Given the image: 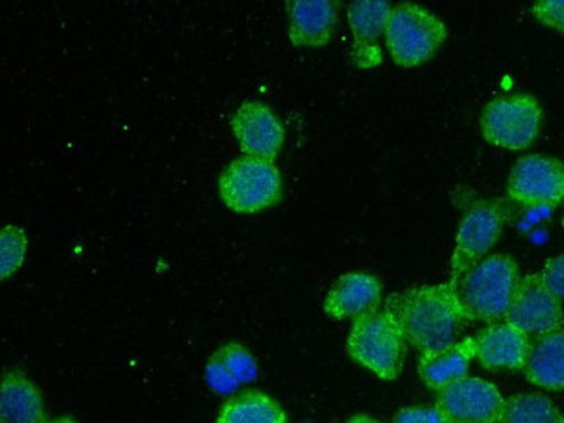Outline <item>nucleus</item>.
<instances>
[{
    "label": "nucleus",
    "instance_id": "nucleus-1",
    "mask_svg": "<svg viewBox=\"0 0 564 423\" xmlns=\"http://www.w3.org/2000/svg\"><path fill=\"white\" fill-rule=\"evenodd\" d=\"M386 310L397 316L406 343L421 352L457 343L469 322L454 285H425L391 295Z\"/></svg>",
    "mask_w": 564,
    "mask_h": 423
},
{
    "label": "nucleus",
    "instance_id": "nucleus-2",
    "mask_svg": "<svg viewBox=\"0 0 564 423\" xmlns=\"http://www.w3.org/2000/svg\"><path fill=\"white\" fill-rule=\"evenodd\" d=\"M406 344L397 316L384 307L355 319L348 337V355L356 365L391 382L403 371Z\"/></svg>",
    "mask_w": 564,
    "mask_h": 423
},
{
    "label": "nucleus",
    "instance_id": "nucleus-3",
    "mask_svg": "<svg viewBox=\"0 0 564 423\" xmlns=\"http://www.w3.org/2000/svg\"><path fill=\"white\" fill-rule=\"evenodd\" d=\"M518 281L511 257L490 256L458 278L454 289L469 322H495L508 313Z\"/></svg>",
    "mask_w": 564,
    "mask_h": 423
},
{
    "label": "nucleus",
    "instance_id": "nucleus-4",
    "mask_svg": "<svg viewBox=\"0 0 564 423\" xmlns=\"http://www.w3.org/2000/svg\"><path fill=\"white\" fill-rule=\"evenodd\" d=\"M217 189L229 210L258 214L282 199V174L273 160L243 155L223 171Z\"/></svg>",
    "mask_w": 564,
    "mask_h": 423
},
{
    "label": "nucleus",
    "instance_id": "nucleus-5",
    "mask_svg": "<svg viewBox=\"0 0 564 423\" xmlns=\"http://www.w3.org/2000/svg\"><path fill=\"white\" fill-rule=\"evenodd\" d=\"M446 41V26L421 6H397L386 26V44L394 63L405 68L424 65Z\"/></svg>",
    "mask_w": 564,
    "mask_h": 423
},
{
    "label": "nucleus",
    "instance_id": "nucleus-6",
    "mask_svg": "<svg viewBox=\"0 0 564 423\" xmlns=\"http://www.w3.org/2000/svg\"><path fill=\"white\" fill-rule=\"evenodd\" d=\"M542 110L528 94H511L488 102L481 113L482 138L494 147L524 150L532 147L540 131Z\"/></svg>",
    "mask_w": 564,
    "mask_h": 423
},
{
    "label": "nucleus",
    "instance_id": "nucleus-7",
    "mask_svg": "<svg viewBox=\"0 0 564 423\" xmlns=\"http://www.w3.org/2000/svg\"><path fill=\"white\" fill-rule=\"evenodd\" d=\"M506 212L499 202H476L470 205L458 226L454 256L451 262V285L485 259L491 247L499 240Z\"/></svg>",
    "mask_w": 564,
    "mask_h": 423
},
{
    "label": "nucleus",
    "instance_id": "nucleus-8",
    "mask_svg": "<svg viewBox=\"0 0 564 423\" xmlns=\"http://www.w3.org/2000/svg\"><path fill=\"white\" fill-rule=\"evenodd\" d=\"M506 399L499 389L478 377H464L446 386L436 408L446 423H500Z\"/></svg>",
    "mask_w": 564,
    "mask_h": 423
},
{
    "label": "nucleus",
    "instance_id": "nucleus-9",
    "mask_svg": "<svg viewBox=\"0 0 564 423\" xmlns=\"http://www.w3.org/2000/svg\"><path fill=\"white\" fill-rule=\"evenodd\" d=\"M508 196L523 207H556L564 198L563 165L551 156H524L512 169Z\"/></svg>",
    "mask_w": 564,
    "mask_h": 423
},
{
    "label": "nucleus",
    "instance_id": "nucleus-10",
    "mask_svg": "<svg viewBox=\"0 0 564 423\" xmlns=\"http://www.w3.org/2000/svg\"><path fill=\"white\" fill-rule=\"evenodd\" d=\"M506 319L527 335H545L563 326L560 299L549 292L540 274L518 281Z\"/></svg>",
    "mask_w": 564,
    "mask_h": 423
},
{
    "label": "nucleus",
    "instance_id": "nucleus-11",
    "mask_svg": "<svg viewBox=\"0 0 564 423\" xmlns=\"http://www.w3.org/2000/svg\"><path fill=\"white\" fill-rule=\"evenodd\" d=\"M229 126L247 156L274 160L282 150L285 131L270 106L246 101L231 115Z\"/></svg>",
    "mask_w": 564,
    "mask_h": 423
},
{
    "label": "nucleus",
    "instance_id": "nucleus-12",
    "mask_svg": "<svg viewBox=\"0 0 564 423\" xmlns=\"http://www.w3.org/2000/svg\"><path fill=\"white\" fill-rule=\"evenodd\" d=\"M393 8L384 0H358L348 9L352 32L351 62L356 68H376L382 63L379 39L386 35Z\"/></svg>",
    "mask_w": 564,
    "mask_h": 423
},
{
    "label": "nucleus",
    "instance_id": "nucleus-13",
    "mask_svg": "<svg viewBox=\"0 0 564 423\" xmlns=\"http://www.w3.org/2000/svg\"><path fill=\"white\" fill-rule=\"evenodd\" d=\"M381 302V283L372 274L348 273L328 290L324 310L332 319H349L377 310Z\"/></svg>",
    "mask_w": 564,
    "mask_h": 423
},
{
    "label": "nucleus",
    "instance_id": "nucleus-14",
    "mask_svg": "<svg viewBox=\"0 0 564 423\" xmlns=\"http://www.w3.org/2000/svg\"><path fill=\"white\" fill-rule=\"evenodd\" d=\"M476 358L487 370H523L530 350V338L514 326L491 325L476 335Z\"/></svg>",
    "mask_w": 564,
    "mask_h": 423
},
{
    "label": "nucleus",
    "instance_id": "nucleus-15",
    "mask_svg": "<svg viewBox=\"0 0 564 423\" xmlns=\"http://www.w3.org/2000/svg\"><path fill=\"white\" fill-rule=\"evenodd\" d=\"M291 26L289 39L295 47H324L334 37L336 8L327 0H294L286 4Z\"/></svg>",
    "mask_w": 564,
    "mask_h": 423
},
{
    "label": "nucleus",
    "instance_id": "nucleus-16",
    "mask_svg": "<svg viewBox=\"0 0 564 423\" xmlns=\"http://www.w3.org/2000/svg\"><path fill=\"white\" fill-rule=\"evenodd\" d=\"M476 358V338L467 337L443 349L421 352L419 375L425 387L442 391L446 386L467 377L470 361Z\"/></svg>",
    "mask_w": 564,
    "mask_h": 423
},
{
    "label": "nucleus",
    "instance_id": "nucleus-17",
    "mask_svg": "<svg viewBox=\"0 0 564 423\" xmlns=\"http://www.w3.org/2000/svg\"><path fill=\"white\" fill-rule=\"evenodd\" d=\"M523 371L533 386L547 391H563L564 328L536 338L528 350Z\"/></svg>",
    "mask_w": 564,
    "mask_h": 423
},
{
    "label": "nucleus",
    "instance_id": "nucleus-18",
    "mask_svg": "<svg viewBox=\"0 0 564 423\" xmlns=\"http://www.w3.org/2000/svg\"><path fill=\"white\" fill-rule=\"evenodd\" d=\"M44 416L41 391L25 373L6 371L0 386V422L39 423Z\"/></svg>",
    "mask_w": 564,
    "mask_h": 423
},
{
    "label": "nucleus",
    "instance_id": "nucleus-19",
    "mask_svg": "<svg viewBox=\"0 0 564 423\" xmlns=\"http://www.w3.org/2000/svg\"><path fill=\"white\" fill-rule=\"evenodd\" d=\"M216 423H289V419L271 395L246 391L223 404Z\"/></svg>",
    "mask_w": 564,
    "mask_h": 423
},
{
    "label": "nucleus",
    "instance_id": "nucleus-20",
    "mask_svg": "<svg viewBox=\"0 0 564 423\" xmlns=\"http://www.w3.org/2000/svg\"><path fill=\"white\" fill-rule=\"evenodd\" d=\"M556 404L540 394H516L503 404L500 423H560Z\"/></svg>",
    "mask_w": 564,
    "mask_h": 423
},
{
    "label": "nucleus",
    "instance_id": "nucleus-21",
    "mask_svg": "<svg viewBox=\"0 0 564 423\" xmlns=\"http://www.w3.org/2000/svg\"><path fill=\"white\" fill-rule=\"evenodd\" d=\"M29 252V238L18 226H4L0 231V278L8 280L20 271Z\"/></svg>",
    "mask_w": 564,
    "mask_h": 423
},
{
    "label": "nucleus",
    "instance_id": "nucleus-22",
    "mask_svg": "<svg viewBox=\"0 0 564 423\" xmlns=\"http://www.w3.org/2000/svg\"><path fill=\"white\" fill-rule=\"evenodd\" d=\"M214 358L221 361L223 367L238 383H250L258 379L259 367L250 350L237 343H229L214 352Z\"/></svg>",
    "mask_w": 564,
    "mask_h": 423
},
{
    "label": "nucleus",
    "instance_id": "nucleus-23",
    "mask_svg": "<svg viewBox=\"0 0 564 423\" xmlns=\"http://www.w3.org/2000/svg\"><path fill=\"white\" fill-rule=\"evenodd\" d=\"M205 382L219 394H231L240 387V383L223 367L221 361L214 356H210L209 361L205 365Z\"/></svg>",
    "mask_w": 564,
    "mask_h": 423
},
{
    "label": "nucleus",
    "instance_id": "nucleus-24",
    "mask_svg": "<svg viewBox=\"0 0 564 423\" xmlns=\"http://www.w3.org/2000/svg\"><path fill=\"white\" fill-rule=\"evenodd\" d=\"M532 13L542 25L564 33V0H540L533 4Z\"/></svg>",
    "mask_w": 564,
    "mask_h": 423
},
{
    "label": "nucleus",
    "instance_id": "nucleus-25",
    "mask_svg": "<svg viewBox=\"0 0 564 423\" xmlns=\"http://www.w3.org/2000/svg\"><path fill=\"white\" fill-rule=\"evenodd\" d=\"M540 278L554 297L560 299V301L564 299V253L551 259L542 269Z\"/></svg>",
    "mask_w": 564,
    "mask_h": 423
},
{
    "label": "nucleus",
    "instance_id": "nucleus-26",
    "mask_svg": "<svg viewBox=\"0 0 564 423\" xmlns=\"http://www.w3.org/2000/svg\"><path fill=\"white\" fill-rule=\"evenodd\" d=\"M393 423H446L436 406H409L398 411Z\"/></svg>",
    "mask_w": 564,
    "mask_h": 423
},
{
    "label": "nucleus",
    "instance_id": "nucleus-27",
    "mask_svg": "<svg viewBox=\"0 0 564 423\" xmlns=\"http://www.w3.org/2000/svg\"><path fill=\"white\" fill-rule=\"evenodd\" d=\"M346 423H381L379 420L373 419L370 415H355L348 420Z\"/></svg>",
    "mask_w": 564,
    "mask_h": 423
},
{
    "label": "nucleus",
    "instance_id": "nucleus-28",
    "mask_svg": "<svg viewBox=\"0 0 564 423\" xmlns=\"http://www.w3.org/2000/svg\"><path fill=\"white\" fill-rule=\"evenodd\" d=\"M39 423H75L74 419H68V416H65V419H56V420H41Z\"/></svg>",
    "mask_w": 564,
    "mask_h": 423
},
{
    "label": "nucleus",
    "instance_id": "nucleus-29",
    "mask_svg": "<svg viewBox=\"0 0 564 423\" xmlns=\"http://www.w3.org/2000/svg\"><path fill=\"white\" fill-rule=\"evenodd\" d=\"M560 423H564V419H561V422Z\"/></svg>",
    "mask_w": 564,
    "mask_h": 423
},
{
    "label": "nucleus",
    "instance_id": "nucleus-30",
    "mask_svg": "<svg viewBox=\"0 0 564 423\" xmlns=\"http://www.w3.org/2000/svg\"><path fill=\"white\" fill-rule=\"evenodd\" d=\"M563 225H564V219H563Z\"/></svg>",
    "mask_w": 564,
    "mask_h": 423
}]
</instances>
